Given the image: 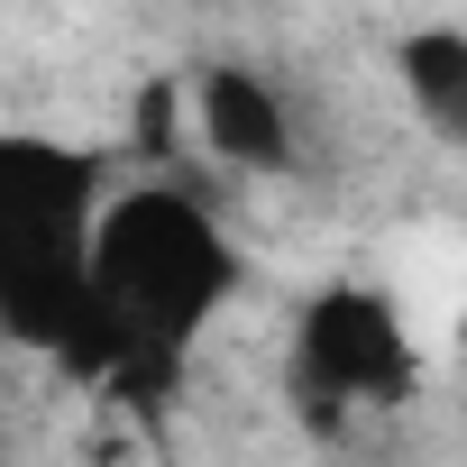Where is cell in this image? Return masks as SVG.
Here are the masks:
<instances>
[{
    "label": "cell",
    "mask_w": 467,
    "mask_h": 467,
    "mask_svg": "<svg viewBox=\"0 0 467 467\" xmlns=\"http://www.w3.org/2000/svg\"><path fill=\"white\" fill-rule=\"evenodd\" d=\"M229 294H239V248L220 211L183 183H119L92 220V339L74 367L101 394L165 385L192 330L229 312Z\"/></svg>",
    "instance_id": "1"
},
{
    "label": "cell",
    "mask_w": 467,
    "mask_h": 467,
    "mask_svg": "<svg viewBox=\"0 0 467 467\" xmlns=\"http://www.w3.org/2000/svg\"><path fill=\"white\" fill-rule=\"evenodd\" d=\"M110 165L74 138L0 129V330L56 367L92 339V220Z\"/></svg>",
    "instance_id": "2"
},
{
    "label": "cell",
    "mask_w": 467,
    "mask_h": 467,
    "mask_svg": "<svg viewBox=\"0 0 467 467\" xmlns=\"http://www.w3.org/2000/svg\"><path fill=\"white\" fill-rule=\"evenodd\" d=\"M412 385V321L376 285H321L294 321V394L312 403H394Z\"/></svg>",
    "instance_id": "3"
},
{
    "label": "cell",
    "mask_w": 467,
    "mask_h": 467,
    "mask_svg": "<svg viewBox=\"0 0 467 467\" xmlns=\"http://www.w3.org/2000/svg\"><path fill=\"white\" fill-rule=\"evenodd\" d=\"M174 110H183L192 147L211 165H229V174H294V156H303V129H294L285 83L257 74V65H239V56L192 65L183 92H174Z\"/></svg>",
    "instance_id": "4"
},
{
    "label": "cell",
    "mask_w": 467,
    "mask_h": 467,
    "mask_svg": "<svg viewBox=\"0 0 467 467\" xmlns=\"http://www.w3.org/2000/svg\"><path fill=\"white\" fill-rule=\"evenodd\" d=\"M394 83H403V110L421 119V138L467 147V28L458 19L403 28L394 37Z\"/></svg>",
    "instance_id": "5"
}]
</instances>
